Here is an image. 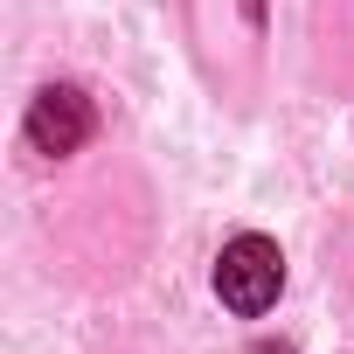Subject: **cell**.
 Listing matches in <instances>:
<instances>
[{"instance_id":"obj_1","label":"cell","mask_w":354,"mask_h":354,"mask_svg":"<svg viewBox=\"0 0 354 354\" xmlns=\"http://www.w3.org/2000/svg\"><path fill=\"white\" fill-rule=\"evenodd\" d=\"M278 292H285V257H278L271 236L223 243V257H216V299L230 313H264V306H278Z\"/></svg>"},{"instance_id":"obj_2","label":"cell","mask_w":354,"mask_h":354,"mask_svg":"<svg viewBox=\"0 0 354 354\" xmlns=\"http://www.w3.org/2000/svg\"><path fill=\"white\" fill-rule=\"evenodd\" d=\"M91 132H97V111H91V97H84L77 84L35 91V104H28V139H35V153L63 160V153H77Z\"/></svg>"},{"instance_id":"obj_3","label":"cell","mask_w":354,"mask_h":354,"mask_svg":"<svg viewBox=\"0 0 354 354\" xmlns=\"http://www.w3.org/2000/svg\"><path fill=\"white\" fill-rule=\"evenodd\" d=\"M250 354H292V347H285V340H257Z\"/></svg>"}]
</instances>
